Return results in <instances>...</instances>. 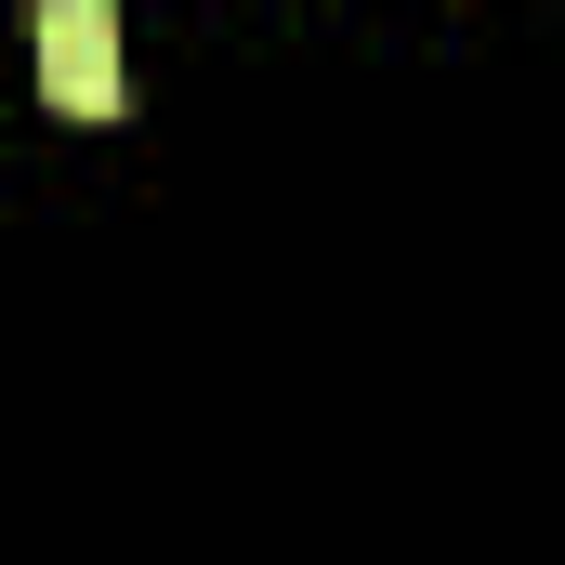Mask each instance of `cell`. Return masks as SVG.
Wrapping results in <instances>:
<instances>
[{
  "mask_svg": "<svg viewBox=\"0 0 565 565\" xmlns=\"http://www.w3.org/2000/svg\"><path fill=\"white\" fill-rule=\"evenodd\" d=\"M26 53H40V79H53L66 119H119V13H106V0L26 13Z\"/></svg>",
  "mask_w": 565,
  "mask_h": 565,
  "instance_id": "6da1fadb",
  "label": "cell"
}]
</instances>
